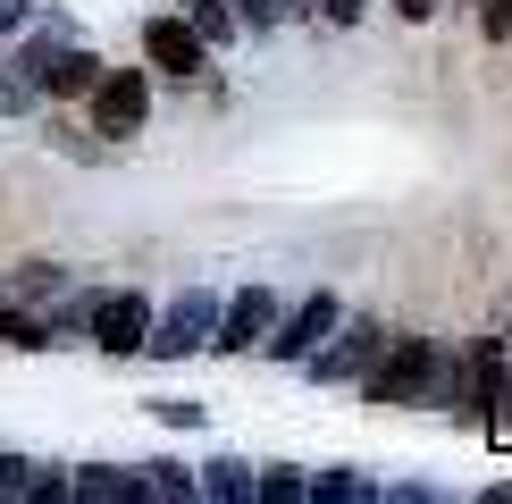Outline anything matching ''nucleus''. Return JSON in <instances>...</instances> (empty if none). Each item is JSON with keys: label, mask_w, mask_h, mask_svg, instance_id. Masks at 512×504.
<instances>
[{"label": "nucleus", "mask_w": 512, "mask_h": 504, "mask_svg": "<svg viewBox=\"0 0 512 504\" xmlns=\"http://www.w3.org/2000/svg\"><path fill=\"white\" fill-rule=\"evenodd\" d=\"M429 378H437V336H387L378 362L361 370V395L378 412H412V404H429Z\"/></svg>", "instance_id": "f257e3e1"}, {"label": "nucleus", "mask_w": 512, "mask_h": 504, "mask_svg": "<svg viewBox=\"0 0 512 504\" xmlns=\"http://www.w3.org/2000/svg\"><path fill=\"white\" fill-rule=\"evenodd\" d=\"M378 345H387V320H336V328L303 353V370L319 378V387H345V378H361V370L378 362Z\"/></svg>", "instance_id": "f03ea898"}, {"label": "nucleus", "mask_w": 512, "mask_h": 504, "mask_svg": "<svg viewBox=\"0 0 512 504\" xmlns=\"http://www.w3.org/2000/svg\"><path fill=\"white\" fill-rule=\"evenodd\" d=\"M84 101H93V135L126 143V135H143V118H152V76L143 68H101Z\"/></svg>", "instance_id": "7ed1b4c3"}, {"label": "nucleus", "mask_w": 512, "mask_h": 504, "mask_svg": "<svg viewBox=\"0 0 512 504\" xmlns=\"http://www.w3.org/2000/svg\"><path fill=\"white\" fill-rule=\"evenodd\" d=\"M210 328H219V294H177L168 303V320H152V336H143V353H160V362H177V353H202Z\"/></svg>", "instance_id": "20e7f679"}, {"label": "nucleus", "mask_w": 512, "mask_h": 504, "mask_svg": "<svg viewBox=\"0 0 512 504\" xmlns=\"http://www.w3.org/2000/svg\"><path fill=\"white\" fill-rule=\"evenodd\" d=\"M143 59H152V68L160 76H202L210 68V42L194 34V26H185V17H143Z\"/></svg>", "instance_id": "39448f33"}, {"label": "nucleus", "mask_w": 512, "mask_h": 504, "mask_svg": "<svg viewBox=\"0 0 512 504\" xmlns=\"http://www.w3.org/2000/svg\"><path fill=\"white\" fill-rule=\"evenodd\" d=\"M277 328V294L269 286H244L236 303H219V328H210V353H252L261 336Z\"/></svg>", "instance_id": "423d86ee"}, {"label": "nucleus", "mask_w": 512, "mask_h": 504, "mask_svg": "<svg viewBox=\"0 0 512 504\" xmlns=\"http://www.w3.org/2000/svg\"><path fill=\"white\" fill-rule=\"evenodd\" d=\"M336 320H345V303H336V294H328V286H319V294H311V303H303V311H294V320H277V328L261 336V353H269V362H303V353H311V345H319V336H328Z\"/></svg>", "instance_id": "0eeeda50"}, {"label": "nucleus", "mask_w": 512, "mask_h": 504, "mask_svg": "<svg viewBox=\"0 0 512 504\" xmlns=\"http://www.w3.org/2000/svg\"><path fill=\"white\" fill-rule=\"evenodd\" d=\"M84 328H93L101 353H143V336H152V303H143V294H101Z\"/></svg>", "instance_id": "6e6552de"}, {"label": "nucleus", "mask_w": 512, "mask_h": 504, "mask_svg": "<svg viewBox=\"0 0 512 504\" xmlns=\"http://www.w3.org/2000/svg\"><path fill=\"white\" fill-rule=\"evenodd\" d=\"M93 76H101V59L93 51H51V59H42V93H59V101H84V93H93Z\"/></svg>", "instance_id": "1a4fd4ad"}, {"label": "nucleus", "mask_w": 512, "mask_h": 504, "mask_svg": "<svg viewBox=\"0 0 512 504\" xmlns=\"http://www.w3.org/2000/svg\"><path fill=\"white\" fill-rule=\"evenodd\" d=\"M177 17H185V26H194V34L210 42V51H219V42H236V34H244V17L227 9V0H177Z\"/></svg>", "instance_id": "9d476101"}, {"label": "nucleus", "mask_w": 512, "mask_h": 504, "mask_svg": "<svg viewBox=\"0 0 512 504\" xmlns=\"http://www.w3.org/2000/svg\"><path fill=\"white\" fill-rule=\"evenodd\" d=\"M76 496H101V504H135V496H143V479H135V471H118V462H93V471L76 479Z\"/></svg>", "instance_id": "9b49d317"}, {"label": "nucleus", "mask_w": 512, "mask_h": 504, "mask_svg": "<svg viewBox=\"0 0 512 504\" xmlns=\"http://www.w3.org/2000/svg\"><path fill=\"white\" fill-rule=\"evenodd\" d=\"M194 488L202 496H252V462H236V454H219V462H202V479H194Z\"/></svg>", "instance_id": "f8f14e48"}, {"label": "nucleus", "mask_w": 512, "mask_h": 504, "mask_svg": "<svg viewBox=\"0 0 512 504\" xmlns=\"http://www.w3.org/2000/svg\"><path fill=\"white\" fill-rule=\"evenodd\" d=\"M0 345L42 353V345H59V336H51V320H42V311H0Z\"/></svg>", "instance_id": "ddd939ff"}, {"label": "nucleus", "mask_w": 512, "mask_h": 504, "mask_svg": "<svg viewBox=\"0 0 512 504\" xmlns=\"http://www.w3.org/2000/svg\"><path fill=\"white\" fill-rule=\"evenodd\" d=\"M303 496H311V504H353V496H378V488H370L361 471H345V462H336V471H319Z\"/></svg>", "instance_id": "4468645a"}, {"label": "nucleus", "mask_w": 512, "mask_h": 504, "mask_svg": "<svg viewBox=\"0 0 512 504\" xmlns=\"http://www.w3.org/2000/svg\"><path fill=\"white\" fill-rule=\"evenodd\" d=\"M303 488H311V479L294 471V462H269V471L252 479V496H261V504H303Z\"/></svg>", "instance_id": "2eb2a0df"}, {"label": "nucleus", "mask_w": 512, "mask_h": 504, "mask_svg": "<svg viewBox=\"0 0 512 504\" xmlns=\"http://www.w3.org/2000/svg\"><path fill=\"white\" fill-rule=\"evenodd\" d=\"M143 496H202L185 462H143Z\"/></svg>", "instance_id": "dca6fc26"}, {"label": "nucleus", "mask_w": 512, "mask_h": 504, "mask_svg": "<svg viewBox=\"0 0 512 504\" xmlns=\"http://www.w3.org/2000/svg\"><path fill=\"white\" fill-rule=\"evenodd\" d=\"M9 286L26 294V303H51V294H59V269H51V261H26V269H17Z\"/></svg>", "instance_id": "f3484780"}, {"label": "nucleus", "mask_w": 512, "mask_h": 504, "mask_svg": "<svg viewBox=\"0 0 512 504\" xmlns=\"http://www.w3.org/2000/svg\"><path fill=\"white\" fill-rule=\"evenodd\" d=\"M471 9H479V34L487 42H512V0H471Z\"/></svg>", "instance_id": "a211bd4d"}, {"label": "nucleus", "mask_w": 512, "mask_h": 504, "mask_svg": "<svg viewBox=\"0 0 512 504\" xmlns=\"http://www.w3.org/2000/svg\"><path fill=\"white\" fill-rule=\"evenodd\" d=\"M227 9H236V17H244V26H252V34H269V26H277V17H286V0H227Z\"/></svg>", "instance_id": "6ab92c4d"}, {"label": "nucleus", "mask_w": 512, "mask_h": 504, "mask_svg": "<svg viewBox=\"0 0 512 504\" xmlns=\"http://www.w3.org/2000/svg\"><path fill=\"white\" fill-rule=\"evenodd\" d=\"M152 412L168 420V429H202V404H194V395H160Z\"/></svg>", "instance_id": "aec40b11"}, {"label": "nucleus", "mask_w": 512, "mask_h": 504, "mask_svg": "<svg viewBox=\"0 0 512 504\" xmlns=\"http://www.w3.org/2000/svg\"><path fill=\"white\" fill-rule=\"evenodd\" d=\"M319 17H328V26H361V9H370V0H311Z\"/></svg>", "instance_id": "412c9836"}, {"label": "nucleus", "mask_w": 512, "mask_h": 504, "mask_svg": "<svg viewBox=\"0 0 512 504\" xmlns=\"http://www.w3.org/2000/svg\"><path fill=\"white\" fill-rule=\"evenodd\" d=\"M487 420H496V429L512 437V362H504V395H496V412H487Z\"/></svg>", "instance_id": "4be33fe9"}, {"label": "nucleus", "mask_w": 512, "mask_h": 504, "mask_svg": "<svg viewBox=\"0 0 512 504\" xmlns=\"http://www.w3.org/2000/svg\"><path fill=\"white\" fill-rule=\"evenodd\" d=\"M437 9H445V0H395V17H412V26H429Z\"/></svg>", "instance_id": "5701e85b"}, {"label": "nucleus", "mask_w": 512, "mask_h": 504, "mask_svg": "<svg viewBox=\"0 0 512 504\" xmlns=\"http://www.w3.org/2000/svg\"><path fill=\"white\" fill-rule=\"evenodd\" d=\"M17 17H26V0H0V34H9V26H17Z\"/></svg>", "instance_id": "b1692460"}]
</instances>
